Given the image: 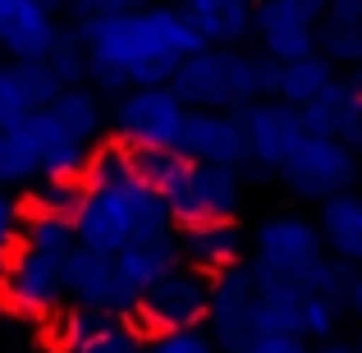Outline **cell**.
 Returning a JSON list of instances; mask_svg holds the SVG:
<instances>
[{"mask_svg": "<svg viewBox=\"0 0 362 353\" xmlns=\"http://www.w3.org/2000/svg\"><path fill=\"white\" fill-rule=\"evenodd\" d=\"M18 221H23L18 202H14L9 193H0V253H14V243H18Z\"/></svg>", "mask_w": 362, "mask_h": 353, "instance_id": "30", "label": "cell"}, {"mask_svg": "<svg viewBox=\"0 0 362 353\" xmlns=\"http://www.w3.org/2000/svg\"><path fill=\"white\" fill-rule=\"evenodd\" d=\"M160 197L175 234L197 225H230L243 212V175L221 166H188Z\"/></svg>", "mask_w": 362, "mask_h": 353, "instance_id": "4", "label": "cell"}, {"mask_svg": "<svg viewBox=\"0 0 362 353\" xmlns=\"http://www.w3.org/2000/svg\"><path fill=\"white\" fill-rule=\"evenodd\" d=\"M257 321V275L252 262L225 266L221 275H211V308H206L202 335L216 345V353H230L234 345H243L252 335Z\"/></svg>", "mask_w": 362, "mask_h": 353, "instance_id": "9", "label": "cell"}, {"mask_svg": "<svg viewBox=\"0 0 362 353\" xmlns=\"http://www.w3.org/2000/svg\"><path fill=\"white\" fill-rule=\"evenodd\" d=\"M60 294L64 303H74L78 312H110V317H129L133 303L119 294L110 257H97L88 248L74 243V253L60 262Z\"/></svg>", "mask_w": 362, "mask_h": 353, "instance_id": "14", "label": "cell"}, {"mask_svg": "<svg viewBox=\"0 0 362 353\" xmlns=\"http://www.w3.org/2000/svg\"><path fill=\"white\" fill-rule=\"evenodd\" d=\"M239 124H243V138H247V166H257V170H280V161L303 142L298 110L280 106L275 97L243 106Z\"/></svg>", "mask_w": 362, "mask_h": 353, "instance_id": "16", "label": "cell"}, {"mask_svg": "<svg viewBox=\"0 0 362 353\" xmlns=\"http://www.w3.org/2000/svg\"><path fill=\"white\" fill-rule=\"evenodd\" d=\"M230 353H308L303 340H289V335H247L243 345H234Z\"/></svg>", "mask_w": 362, "mask_h": 353, "instance_id": "29", "label": "cell"}, {"mask_svg": "<svg viewBox=\"0 0 362 353\" xmlns=\"http://www.w3.org/2000/svg\"><path fill=\"white\" fill-rule=\"evenodd\" d=\"M308 353H354V345H344V340H326V345H317Z\"/></svg>", "mask_w": 362, "mask_h": 353, "instance_id": "31", "label": "cell"}, {"mask_svg": "<svg viewBox=\"0 0 362 353\" xmlns=\"http://www.w3.org/2000/svg\"><path fill=\"white\" fill-rule=\"evenodd\" d=\"M179 18L211 51H243L247 33H252V5L243 0H193L179 9Z\"/></svg>", "mask_w": 362, "mask_h": 353, "instance_id": "18", "label": "cell"}, {"mask_svg": "<svg viewBox=\"0 0 362 353\" xmlns=\"http://www.w3.org/2000/svg\"><path fill=\"white\" fill-rule=\"evenodd\" d=\"M78 197H83V184H69V179H33V184H23L18 212L37 216V221H74Z\"/></svg>", "mask_w": 362, "mask_h": 353, "instance_id": "25", "label": "cell"}, {"mask_svg": "<svg viewBox=\"0 0 362 353\" xmlns=\"http://www.w3.org/2000/svg\"><path fill=\"white\" fill-rule=\"evenodd\" d=\"M175 151L188 166H221V170H243L247 166V138L243 124L230 110H184Z\"/></svg>", "mask_w": 362, "mask_h": 353, "instance_id": "11", "label": "cell"}, {"mask_svg": "<svg viewBox=\"0 0 362 353\" xmlns=\"http://www.w3.org/2000/svg\"><path fill=\"white\" fill-rule=\"evenodd\" d=\"M317 18H321V0H271V5L252 9V33L257 37V55H266L271 64H293L303 55H317Z\"/></svg>", "mask_w": 362, "mask_h": 353, "instance_id": "8", "label": "cell"}, {"mask_svg": "<svg viewBox=\"0 0 362 353\" xmlns=\"http://www.w3.org/2000/svg\"><path fill=\"white\" fill-rule=\"evenodd\" d=\"M170 97L184 110H230L239 115L252 101H271L275 64L257 51H193L170 74Z\"/></svg>", "mask_w": 362, "mask_h": 353, "instance_id": "2", "label": "cell"}, {"mask_svg": "<svg viewBox=\"0 0 362 353\" xmlns=\"http://www.w3.org/2000/svg\"><path fill=\"white\" fill-rule=\"evenodd\" d=\"M60 9L46 0H0V51L14 64H37L60 42Z\"/></svg>", "mask_w": 362, "mask_h": 353, "instance_id": "13", "label": "cell"}, {"mask_svg": "<svg viewBox=\"0 0 362 353\" xmlns=\"http://www.w3.org/2000/svg\"><path fill=\"white\" fill-rule=\"evenodd\" d=\"M179 243V262L193 266V271H206V275H221L225 266H239L247 262V230L239 221L230 225H197V230H179L175 234Z\"/></svg>", "mask_w": 362, "mask_h": 353, "instance_id": "19", "label": "cell"}, {"mask_svg": "<svg viewBox=\"0 0 362 353\" xmlns=\"http://www.w3.org/2000/svg\"><path fill=\"white\" fill-rule=\"evenodd\" d=\"M64 28L78 37L83 69L106 97L133 88H165L179 60L202 51L179 9H138L133 0L69 5Z\"/></svg>", "mask_w": 362, "mask_h": 353, "instance_id": "1", "label": "cell"}, {"mask_svg": "<svg viewBox=\"0 0 362 353\" xmlns=\"http://www.w3.org/2000/svg\"><path fill=\"white\" fill-rule=\"evenodd\" d=\"M28 110H33V106H28L23 88H18V79H14V69L0 64V133H5L9 124H18Z\"/></svg>", "mask_w": 362, "mask_h": 353, "instance_id": "27", "label": "cell"}, {"mask_svg": "<svg viewBox=\"0 0 362 353\" xmlns=\"http://www.w3.org/2000/svg\"><path fill=\"white\" fill-rule=\"evenodd\" d=\"M298 124L308 138H326V142H339L344 151L358 147L362 138V92H358V69L349 74H335V79L326 83V92H321L312 106L298 110Z\"/></svg>", "mask_w": 362, "mask_h": 353, "instance_id": "12", "label": "cell"}, {"mask_svg": "<svg viewBox=\"0 0 362 353\" xmlns=\"http://www.w3.org/2000/svg\"><path fill=\"white\" fill-rule=\"evenodd\" d=\"M110 124L119 147H175L184 106L170 97V88H133L115 97Z\"/></svg>", "mask_w": 362, "mask_h": 353, "instance_id": "7", "label": "cell"}, {"mask_svg": "<svg viewBox=\"0 0 362 353\" xmlns=\"http://www.w3.org/2000/svg\"><path fill=\"white\" fill-rule=\"evenodd\" d=\"M330 79H335V69H330L321 55H303V60H293V64H275V92L271 97L289 110H303L326 92Z\"/></svg>", "mask_w": 362, "mask_h": 353, "instance_id": "23", "label": "cell"}, {"mask_svg": "<svg viewBox=\"0 0 362 353\" xmlns=\"http://www.w3.org/2000/svg\"><path fill=\"white\" fill-rule=\"evenodd\" d=\"M46 115L55 120V129L64 133V138L83 142V147H92L101 133V124H106V110H101V97L92 88H64L60 97L46 106Z\"/></svg>", "mask_w": 362, "mask_h": 353, "instance_id": "22", "label": "cell"}, {"mask_svg": "<svg viewBox=\"0 0 362 353\" xmlns=\"http://www.w3.org/2000/svg\"><path fill=\"white\" fill-rule=\"evenodd\" d=\"M252 253H257L252 266L275 271V275H289V280H303V275L326 257V248H321V234H317V225H312L308 216L275 212L252 230Z\"/></svg>", "mask_w": 362, "mask_h": 353, "instance_id": "6", "label": "cell"}, {"mask_svg": "<svg viewBox=\"0 0 362 353\" xmlns=\"http://www.w3.org/2000/svg\"><path fill=\"white\" fill-rule=\"evenodd\" d=\"M124 353H147V349H142V340H133V345H129V349H124Z\"/></svg>", "mask_w": 362, "mask_h": 353, "instance_id": "32", "label": "cell"}, {"mask_svg": "<svg viewBox=\"0 0 362 353\" xmlns=\"http://www.w3.org/2000/svg\"><path fill=\"white\" fill-rule=\"evenodd\" d=\"M147 353H216V345L202 335V330H184V335H156L142 345Z\"/></svg>", "mask_w": 362, "mask_h": 353, "instance_id": "28", "label": "cell"}, {"mask_svg": "<svg viewBox=\"0 0 362 353\" xmlns=\"http://www.w3.org/2000/svg\"><path fill=\"white\" fill-rule=\"evenodd\" d=\"M179 266V243L175 234H156V238H129L115 257H110V271H115V284L124 299H138L147 284H156L160 275Z\"/></svg>", "mask_w": 362, "mask_h": 353, "instance_id": "17", "label": "cell"}, {"mask_svg": "<svg viewBox=\"0 0 362 353\" xmlns=\"http://www.w3.org/2000/svg\"><path fill=\"white\" fill-rule=\"evenodd\" d=\"M5 262H9V253H0V275H5Z\"/></svg>", "mask_w": 362, "mask_h": 353, "instance_id": "33", "label": "cell"}, {"mask_svg": "<svg viewBox=\"0 0 362 353\" xmlns=\"http://www.w3.org/2000/svg\"><path fill=\"white\" fill-rule=\"evenodd\" d=\"M60 262L64 257H46V253H33V248L14 243V253L5 262V275H0V299L14 312H23V317H55L64 308Z\"/></svg>", "mask_w": 362, "mask_h": 353, "instance_id": "10", "label": "cell"}, {"mask_svg": "<svg viewBox=\"0 0 362 353\" xmlns=\"http://www.w3.org/2000/svg\"><path fill=\"white\" fill-rule=\"evenodd\" d=\"M275 175L284 179V188L308 202H326L335 193H354V179H358V161L354 151H344L339 142H326V138H308L280 161Z\"/></svg>", "mask_w": 362, "mask_h": 353, "instance_id": "5", "label": "cell"}, {"mask_svg": "<svg viewBox=\"0 0 362 353\" xmlns=\"http://www.w3.org/2000/svg\"><path fill=\"white\" fill-rule=\"evenodd\" d=\"M69 230H74V243L78 248H88V253H97V257H115L133 238L124 188H83Z\"/></svg>", "mask_w": 362, "mask_h": 353, "instance_id": "15", "label": "cell"}, {"mask_svg": "<svg viewBox=\"0 0 362 353\" xmlns=\"http://www.w3.org/2000/svg\"><path fill=\"white\" fill-rule=\"evenodd\" d=\"M317 46L312 51L335 69V64H354L362 60V0H330L321 5V18H317Z\"/></svg>", "mask_w": 362, "mask_h": 353, "instance_id": "20", "label": "cell"}, {"mask_svg": "<svg viewBox=\"0 0 362 353\" xmlns=\"http://www.w3.org/2000/svg\"><path fill=\"white\" fill-rule=\"evenodd\" d=\"M206 308H211V275L193 271V266H170L156 284L133 299L129 308V330L138 340H156V335H184V330H202Z\"/></svg>", "mask_w": 362, "mask_h": 353, "instance_id": "3", "label": "cell"}, {"mask_svg": "<svg viewBox=\"0 0 362 353\" xmlns=\"http://www.w3.org/2000/svg\"><path fill=\"white\" fill-rule=\"evenodd\" d=\"M312 225H317V234H321V248H326L335 262L358 266V257H362V202L354 193L326 197V202H321V216Z\"/></svg>", "mask_w": 362, "mask_h": 353, "instance_id": "21", "label": "cell"}, {"mask_svg": "<svg viewBox=\"0 0 362 353\" xmlns=\"http://www.w3.org/2000/svg\"><path fill=\"white\" fill-rule=\"evenodd\" d=\"M124 166H129V179L138 188L165 193V188L188 170V161L179 156L175 147H124Z\"/></svg>", "mask_w": 362, "mask_h": 353, "instance_id": "24", "label": "cell"}, {"mask_svg": "<svg viewBox=\"0 0 362 353\" xmlns=\"http://www.w3.org/2000/svg\"><path fill=\"white\" fill-rule=\"evenodd\" d=\"M18 243L33 248V253H46V257H69L74 253V230H69V221H37V216H23V221H18Z\"/></svg>", "mask_w": 362, "mask_h": 353, "instance_id": "26", "label": "cell"}]
</instances>
